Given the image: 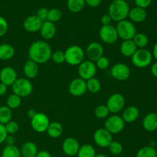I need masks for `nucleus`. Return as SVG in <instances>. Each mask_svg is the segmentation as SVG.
Here are the masks:
<instances>
[{
	"instance_id": "1",
	"label": "nucleus",
	"mask_w": 157,
	"mask_h": 157,
	"mask_svg": "<svg viewBox=\"0 0 157 157\" xmlns=\"http://www.w3.org/2000/svg\"><path fill=\"white\" fill-rule=\"evenodd\" d=\"M52 50L50 45L44 40H38L32 43L29 49V59L37 64H44L51 58Z\"/></svg>"
},
{
	"instance_id": "2",
	"label": "nucleus",
	"mask_w": 157,
	"mask_h": 157,
	"mask_svg": "<svg viewBox=\"0 0 157 157\" xmlns=\"http://www.w3.org/2000/svg\"><path fill=\"white\" fill-rule=\"evenodd\" d=\"M130 7L127 1L124 0H113L108 8V15L113 21L118 22L127 19L128 17Z\"/></svg>"
},
{
	"instance_id": "3",
	"label": "nucleus",
	"mask_w": 157,
	"mask_h": 157,
	"mask_svg": "<svg viewBox=\"0 0 157 157\" xmlns=\"http://www.w3.org/2000/svg\"><path fill=\"white\" fill-rule=\"evenodd\" d=\"M65 62L71 66H78L84 60L85 52L82 47L77 45L71 46L64 52Z\"/></svg>"
},
{
	"instance_id": "4",
	"label": "nucleus",
	"mask_w": 157,
	"mask_h": 157,
	"mask_svg": "<svg viewBox=\"0 0 157 157\" xmlns=\"http://www.w3.org/2000/svg\"><path fill=\"white\" fill-rule=\"evenodd\" d=\"M115 27L117 32L118 38H121L123 41L133 39L135 35L137 33L136 26L133 24V22L127 19L118 22Z\"/></svg>"
},
{
	"instance_id": "5",
	"label": "nucleus",
	"mask_w": 157,
	"mask_h": 157,
	"mask_svg": "<svg viewBox=\"0 0 157 157\" xmlns=\"http://www.w3.org/2000/svg\"><path fill=\"white\" fill-rule=\"evenodd\" d=\"M153 60V54L147 49H137L131 56L132 63L139 69L147 68L151 64Z\"/></svg>"
},
{
	"instance_id": "6",
	"label": "nucleus",
	"mask_w": 157,
	"mask_h": 157,
	"mask_svg": "<svg viewBox=\"0 0 157 157\" xmlns=\"http://www.w3.org/2000/svg\"><path fill=\"white\" fill-rule=\"evenodd\" d=\"M13 93L21 98H25L32 94L33 86L30 80L27 78H18L12 86Z\"/></svg>"
},
{
	"instance_id": "7",
	"label": "nucleus",
	"mask_w": 157,
	"mask_h": 157,
	"mask_svg": "<svg viewBox=\"0 0 157 157\" xmlns=\"http://www.w3.org/2000/svg\"><path fill=\"white\" fill-rule=\"evenodd\" d=\"M124 127H125V122L124 121L121 115H118L117 114L109 115L104 123V128L107 131H109L112 135L120 133L124 130Z\"/></svg>"
},
{
	"instance_id": "8",
	"label": "nucleus",
	"mask_w": 157,
	"mask_h": 157,
	"mask_svg": "<svg viewBox=\"0 0 157 157\" xmlns=\"http://www.w3.org/2000/svg\"><path fill=\"white\" fill-rule=\"evenodd\" d=\"M49 123V118L43 112H36V114L31 119V126L32 129L38 133L46 132Z\"/></svg>"
},
{
	"instance_id": "9",
	"label": "nucleus",
	"mask_w": 157,
	"mask_h": 157,
	"mask_svg": "<svg viewBox=\"0 0 157 157\" xmlns=\"http://www.w3.org/2000/svg\"><path fill=\"white\" fill-rule=\"evenodd\" d=\"M97 66L95 62L90 60H84L78 65V72L80 78L84 80H88L95 76L97 72Z\"/></svg>"
},
{
	"instance_id": "10",
	"label": "nucleus",
	"mask_w": 157,
	"mask_h": 157,
	"mask_svg": "<svg viewBox=\"0 0 157 157\" xmlns=\"http://www.w3.org/2000/svg\"><path fill=\"white\" fill-rule=\"evenodd\" d=\"M99 36L101 41L109 45L115 43L119 38L116 27L111 24L101 26L99 31Z\"/></svg>"
},
{
	"instance_id": "11",
	"label": "nucleus",
	"mask_w": 157,
	"mask_h": 157,
	"mask_svg": "<svg viewBox=\"0 0 157 157\" xmlns=\"http://www.w3.org/2000/svg\"><path fill=\"white\" fill-rule=\"evenodd\" d=\"M106 106L108 108L110 112L117 114L124 109L125 106V98L121 93H113L108 98Z\"/></svg>"
},
{
	"instance_id": "12",
	"label": "nucleus",
	"mask_w": 157,
	"mask_h": 157,
	"mask_svg": "<svg viewBox=\"0 0 157 157\" xmlns=\"http://www.w3.org/2000/svg\"><path fill=\"white\" fill-rule=\"evenodd\" d=\"M94 141L99 147L107 148L113 141V135L105 128H100L94 133Z\"/></svg>"
},
{
	"instance_id": "13",
	"label": "nucleus",
	"mask_w": 157,
	"mask_h": 157,
	"mask_svg": "<svg viewBox=\"0 0 157 157\" xmlns=\"http://www.w3.org/2000/svg\"><path fill=\"white\" fill-rule=\"evenodd\" d=\"M112 77L118 81H125L130 75V69L127 65L118 62L113 65L110 69Z\"/></svg>"
},
{
	"instance_id": "14",
	"label": "nucleus",
	"mask_w": 157,
	"mask_h": 157,
	"mask_svg": "<svg viewBox=\"0 0 157 157\" xmlns=\"http://www.w3.org/2000/svg\"><path fill=\"white\" fill-rule=\"evenodd\" d=\"M68 91L71 95L79 97L87 92V82L81 78H75L70 83Z\"/></svg>"
},
{
	"instance_id": "15",
	"label": "nucleus",
	"mask_w": 157,
	"mask_h": 157,
	"mask_svg": "<svg viewBox=\"0 0 157 157\" xmlns=\"http://www.w3.org/2000/svg\"><path fill=\"white\" fill-rule=\"evenodd\" d=\"M85 54L89 60L95 62L100 57L104 55V48L101 43L92 42L86 48Z\"/></svg>"
},
{
	"instance_id": "16",
	"label": "nucleus",
	"mask_w": 157,
	"mask_h": 157,
	"mask_svg": "<svg viewBox=\"0 0 157 157\" xmlns=\"http://www.w3.org/2000/svg\"><path fill=\"white\" fill-rule=\"evenodd\" d=\"M80 143L74 137H67L62 143V150L68 156H75L78 154L80 149Z\"/></svg>"
},
{
	"instance_id": "17",
	"label": "nucleus",
	"mask_w": 157,
	"mask_h": 157,
	"mask_svg": "<svg viewBox=\"0 0 157 157\" xmlns=\"http://www.w3.org/2000/svg\"><path fill=\"white\" fill-rule=\"evenodd\" d=\"M17 78L16 71L12 67L7 66L0 71V82L7 86H12Z\"/></svg>"
},
{
	"instance_id": "18",
	"label": "nucleus",
	"mask_w": 157,
	"mask_h": 157,
	"mask_svg": "<svg viewBox=\"0 0 157 157\" xmlns=\"http://www.w3.org/2000/svg\"><path fill=\"white\" fill-rule=\"evenodd\" d=\"M43 22L37 17L36 15L27 17L23 22V28L28 32H39Z\"/></svg>"
},
{
	"instance_id": "19",
	"label": "nucleus",
	"mask_w": 157,
	"mask_h": 157,
	"mask_svg": "<svg viewBox=\"0 0 157 157\" xmlns=\"http://www.w3.org/2000/svg\"><path fill=\"white\" fill-rule=\"evenodd\" d=\"M56 31L57 29L55 23L46 20V21L42 22L39 32L41 37L44 40H50L55 37V34H56Z\"/></svg>"
},
{
	"instance_id": "20",
	"label": "nucleus",
	"mask_w": 157,
	"mask_h": 157,
	"mask_svg": "<svg viewBox=\"0 0 157 157\" xmlns=\"http://www.w3.org/2000/svg\"><path fill=\"white\" fill-rule=\"evenodd\" d=\"M147 13L146 9L138 7V6L130 9V12L128 14V17L130 18V21L132 22L136 23L143 22L147 18Z\"/></svg>"
},
{
	"instance_id": "21",
	"label": "nucleus",
	"mask_w": 157,
	"mask_h": 157,
	"mask_svg": "<svg viewBox=\"0 0 157 157\" xmlns=\"http://www.w3.org/2000/svg\"><path fill=\"white\" fill-rule=\"evenodd\" d=\"M140 115V110L137 107L134 106H130L126 108L121 117L125 122V123H132L136 121Z\"/></svg>"
},
{
	"instance_id": "22",
	"label": "nucleus",
	"mask_w": 157,
	"mask_h": 157,
	"mask_svg": "<svg viewBox=\"0 0 157 157\" xmlns=\"http://www.w3.org/2000/svg\"><path fill=\"white\" fill-rule=\"evenodd\" d=\"M38 64L32 60L29 59L25 62L24 66H23V72L27 78H35L38 75L39 69H38Z\"/></svg>"
},
{
	"instance_id": "23",
	"label": "nucleus",
	"mask_w": 157,
	"mask_h": 157,
	"mask_svg": "<svg viewBox=\"0 0 157 157\" xmlns=\"http://www.w3.org/2000/svg\"><path fill=\"white\" fill-rule=\"evenodd\" d=\"M143 127L148 132H153L157 129V113L150 112L143 120Z\"/></svg>"
},
{
	"instance_id": "24",
	"label": "nucleus",
	"mask_w": 157,
	"mask_h": 157,
	"mask_svg": "<svg viewBox=\"0 0 157 157\" xmlns=\"http://www.w3.org/2000/svg\"><path fill=\"white\" fill-rule=\"evenodd\" d=\"M20 152L22 157H35L38 152V146L33 142H26L21 146Z\"/></svg>"
},
{
	"instance_id": "25",
	"label": "nucleus",
	"mask_w": 157,
	"mask_h": 157,
	"mask_svg": "<svg viewBox=\"0 0 157 157\" xmlns=\"http://www.w3.org/2000/svg\"><path fill=\"white\" fill-rule=\"evenodd\" d=\"M137 47L133 39L124 40L121 45V52L124 56L131 57L136 52Z\"/></svg>"
},
{
	"instance_id": "26",
	"label": "nucleus",
	"mask_w": 157,
	"mask_h": 157,
	"mask_svg": "<svg viewBox=\"0 0 157 157\" xmlns=\"http://www.w3.org/2000/svg\"><path fill=\"white\" fill-rule=\"evenodd\" d=\"M15 48L9 43H2L0 45V60L8 61L15 55Z\"/></svg>"
},
{
	"instance_id": "27",
	"label": "nucleus",
	"mask_w": 157,
	"mask_h": 157,
	"mask_svg": "<svg viewBox=\"0 0 157 157\" xmlns=\"http://www.w3.org/2000/svg\"><path fill=\"white\" fill-rule=\"evenodd\" d=\"M63 130L64 129H63L62 125L58 122L55 121L49 123L46 132L51 138L57 139L62 135Z\"/></svg>"
},
{
	"instance_id": "28",
	"label": "nucleus",
	"mask_w": 157,
	"mask_h": 157,
	"mask_svg": "<svg viewBox=\"0 0 157 157\" xmlns=\"http://www.w3.org/2000/svg\"><path fill=\"white\" fill-rule=\"evenodd\" d=\"M96 150L92 145L84 144L80 146L77 156L78 157H94L96 155Z\"/></svg>"
},
{
	"instance_id": "29",
	"label": "nucleus",
	"mask_w": 157,
	"mask_h": 157,
	"mask_svg": "<svg viewBox=\"0 0 157 157\" xmlns=\"http://www.w3.org/2000/svg\"><path fill=\"white\" fill-rule=\"evenodd\" d=\"M85 5L84 0H67V9L73 13H78L82 11Z\"/></svg>"
},
{
	"instance_id": "30",
	"label": "nucleus",
	"mask_w": 157,
	"mask_h": 157,
	"mask_svg": "<svg viewBox=\"0 0 157 157\" xmlns=\"http://www.w3.org/2000/svg\"><path fill=\"white\" fill-rule=\"evenodd\" d=\"M2 157H21V155L20 149L15 145H6L2 152Z\"/></svg>"
},
{
	"instance_id": "31",
	"label": "nucleus",
	"mask_w": 157,
	"mask_h": 157,
	"mask_svg": "<svg viewBox=\"0 0 157 157\" xmlns=\"http://www.w3.org/2000/svg\"><path fill=\"white\" fill-rule=\"evenodd\" d=\"M136 157H156V149L151 146H144L137 151Z\"/></svg>"
},
{
	"instance_id": "32",
	"label": "nucleus",
	"mask_w": 157,
	"mask_h": 157,
	"mask_svg": "<svg viewBox=\"0 0 157 157\" xmlns=\"http://www.w3.org/2000/svg\"><path fill=\"white\" fill-rule=\"evenodd\" d=\"M133 41L137 49H145L149 44V38L144 33H136L133 37Z\"/></svg>"
},
{
	"instance_id": "33",
	"label": "nucleus",
	"mask_w": 157,
	"mask_h": 157,
	"mask_svg": "<svg viewBox=\"0 0 157 157\" xmlns=\"http://www.w3.org/2000/svg\"><path fill=\"white\" fill-rule=\"evenodd\" d=\"M86 82H87V90L89 91L90 93H98L101 89V83L98 78L93 77Z\"/></svg>"
},
{
	"instance_id": "34",
	"label": "nucleus",
	"mask_w": 157,
	"mask_h": 157,
	"mask_svg": "<svg viewBox=\"0 0 157 157\" xmlns=\"http://www.w3.org/2000/svg\"><path fill=\"white\" fill-rule=\"evenodd\" d=\"M12 112L10 108L7 106H0V123L6 124L12 120Z\"/></svg>"
},
{
	"instance_id": "35",
	"label": "nucleus",
	"mask_w": 157,
	"mask_h": 157,
	"mask_svg": "<svg viewBox=\"0 0 157 157\" xmlns=\"http://www.w3.org/2000/svg\"><path fill=\"white\" fill-rule=\"evenodd\" d=\"M21 103V98L15 93H12L8 96L6 99V106L11 109H17Z\"/></svg>"
},
{
	"instance_id": "36",
	"label": "nucleus",
	"mask_w": 157,
	"mask_h": 157,
	"mask_svg": "<svg viewBox=\"0 0 157 157\" xmlns=\"http://www.w3.org/2000/svg\"><path fill=\"white\" fill-rule=\"evenodd\" d=\"M61 18H62V12L60 9H57V8H54V9L48 10V15L47 18L48 21L55 23L60 21Z\"/></svg>"
},
{
	"instance_id": "37",
	"label": "nucleus",
	"mask_w": 157,
	"mask_h": 157,
	"mask_svg": "<svg viewBox=\"0 0 157 157\" xmlns=\"http://www.w3.org/2000/svg\"><path fill=\"white\" fill-rule=\"evenodd\" d=\"M109 114L110 111L106 105H99L94 109V115L98 119H107Z\"/></svg>"
},
{
	"instance_id": "38",
	"label": "nucleus",
	"mask_w": 157,
	"mask_h": 157,
	"mask_svg": "<svg viewBox=\"0 0 157 157\" xmlns=\"http://www.w3.org/2000/svg\"><path fill=\"white\" fill-rule=\"evenodd\" d=\"M107 148L109 149V151H110V153L115 155H120L124 151V146H123V145L120 142L115 141V140H113Z\"/></svg>"
},
{
	"instance_id": "39",
	"label": "nucleus",
	"mask_w": 157,
	"mask_h": 157,
	"mask_svg": "<svg viewBox=\"0 0 157 157\" xmlns=\"http://www.w3.org/2000/svg\"><path fill=\"white\" fill-rule=\"evenodd\" d=\"M51 58L54 62L57 64H61V63L65 62V55H64V52L61 50H56L53 52L51 55Z\"/></svg>"
},
{
	"instance_id": "40",
	"label": "nucleus",
	"mask_w": 157,
	"mask_h": 157,
	"mask_svg": "<svg viewBox=\"0 0 157 157\" xmlns=\"http://www.w3.org/2000/svg\"><path fill=\"white\" fill-rule=\"evenodd\" d=\"M5 127H6V131H7V133L10 134V135L15 134L19 129V126H18V123L15 121H12V120L5 124Z\"/></svg>"
},
{
	"instance_id": "41",
	"label": "nucleus",
	"mask_w": 157,
	"mask_h": 157,
	"mask_svg": "<svg viewBox=\"0 0 157 157\" xmlns=\"http://www.w3.org/2000/svg\"><path fill=\"white\" fill-rule=\"evenodd\" d=\"M95 64H96L97 68L101 69V70H104V69H107L110 66V61H109L108 58H107L104 55H102L101 57H100L96 62H95Z\"/></svg>"
},
{
	"instance_id": "42",
	"label": "nucleus",
	"mask_w": 157,
	"mask_h": 157,
	"mask_svg": "<svg viewBox=\"0 0 157 157\" xmlns=\"http://www.w3.org/2000/svg\"><path fill=\"white\" fill-rule=\"evenodd\" d=\"M9 29V25L5 18L0 16V37L3 36L6 34Z\"/></svg>"
},
{
	"instance_id": "43",
	"label": "nucleus",
	"mask_w": 157,
	"mask_h": 157,
	"mask_svg": "<svg viewBox=\"0 0 157 157\" xmlns=\"http://www.w3.org/2000/svg\"><path fill=\"white\" fill-rule=\"evenodd\" d=\"M48 10L47 8L42 7L38 9V10L37 11L36 15L38 18L41 20L42 22H44L47 20L48 18Z\"/></svg>"
},
{
	"instance_id": "44",
	"label": "nucleus",
	"mask_w": 157,
	"mask_h": 157,
	"mask_svg": "<svg viewBox=\"0 0 157 157\" xmlns=\"http://www.w3.org/2000/svg\"><path fill=\"white\" fill-rule=\"evenodd\" d=\"M153 0H134L135 4L138 7L144 8V9H147V7L150 6Z\"/></svg>"
},
{
	"instance_id": "45",
	"label": "nucleus",
	"mask_w": 157,
	"mask_h": 157,
	"mask_svg": "<svg viewBox=\"0 0 157 157\" xmlns=\"http://www.w3.org/2000/svg\"><path fill=\"white\" fill-rule=\"evenodd\" d=\"M7 135L8 133L6 129V127H5V125L0 123V144L5 143Z\"/></svg>"
},
{
	"instance_id": "46",
	"label": "nucleus",
	"mask_w": 157,
	"mask_h": 157,
	"mask_svg": "<svg viewBox=\"0 0 157 157\" xmlns=\"http://www.w3.org/2000/svg\"><path fill=\"white\" fill-rule=\"evenodd\" d=\"M112 21H113V20H112L111 17L108 15V13L102 15L101 18V24H102V26L111 24Z\"/></svg>"
},
{
	"instance_id": "47",
	"label": "nucleus",
	"mask_w": 157,
	"mask_h": 157,
	"mask_svg": "<svg viewBox=\"0 0 157 157\" xmlns=\"http://www.w3.org/2000/svg\"><path fill=\"white\" fill-rule=\"evenodd\" d=\"M84 2H85V4H87V6H90L92 8H95L101 5L102 0H84Z\"/></svg>"
},
{
	"instance_id": "48",
	"label": "nucleus",
	"mask_w": 157,
	"mask_h": 157,
	"mask_svg": "<svg viewBox=\"0 0 157 157\" xmlns=\"http://www.w3.org/2000/svg\"><path fill=\"white\" fill-rule=\"evenodd\" d=\"M5 143H6V145H8V146L15 145V136H14V135H10V134H8Z\"/></svg>"
},
{
	"instance_id": "49",
	"label": "nucleus",
	"mask_w": 157,
	"mask_h": 157,
	"mask_svg": "<svg viewBox=\"0 0 157 157\" xmlns=\"http://www.w3.org/2000/svg\"><path fill=\"white\" fill-rule=\"evenodd\" d=\"M35 157H52V154L47 150H41L38 151Z\"/></svg>"
},
{
	"instance_id": "50",
	"label": "nucleus",
	"mask_w": 157,
	"mask_h": 157,
	"mask_svg": "<svg viewBox=\"0 0 157 157\" xmlns=\"http://www.w3.org/2000/svg\"><path fill=\"white\" fill-rule=\"evenodd\" d=\"M7 88L8 86L6 85H5L4 83H1L0 82V96H2L7 92Z\"/></svg>"
},
{
	"instance_id": "51",
	"label": "nucleus",
	"mask_w": 157,
	"mask_h": 157,
	"mask_svg": "<svg viewBox=\"0 0 157 157\" xmlns=\"http://www.w3.org/2000/svg\"><path fill=\"white\" fill-rule=\"evenodd\" d=\"M151 73L154 77L157 78V61L153 63L151 66Z\"/></svg>"
},
{
	"instance_id": "52",
	"label": "nucleus",
	"mask_w": 157,
	"mask_h": 157,
	"mask_svg": "<svg viewBox=\"0 0 157 157\" xmlns=\"http://www.w3.org/2000/svg\"><path fill=\"white\" fill-rule=\"evenodd\" d=\"M152 54H153V57H154L155 59L157 61V42L154 45V46H153V52H152Z\"/></svg>"
},
{
	"instance_id": "53",
	"label": "nucleus",
	"mask_w": 157,
	"mask_h": 157,
	"mask_svg": "<svg viewBox=\"0 0 157 157\" xmlns=\"http://www.w3.org/2000/svg\"><path fill=\"white\" fill-rule=\"evenodd\" d=\"M35 114H36V112H35V111L33 109H29V110L28 111V112H27V115H28V116H29V118H31V119H32V117H33L34 115H35Z\"/></svg>"
},
{
	"instance_id": "54",
	"label": "nucleus",
	"mask_w": 157,
	"mask_h": 157,
	"mask_svg": "<svg viewBox=\"0 0 157 157\" xmlns=\"http://www.w3.org/2000/svg\"><path fill=\"white\" fill-rule=\"evenodd\" d=\"M94 157H108L107 155L105 154H103V153H100V154H96Z\"/></svg>"
},
{
	"instance_id": "55",
	"label": "nucleus",
	"mask_w": 157,
	"mask_h": 157,
	"mask_svg": "<svg viewBox=\"0 0 157 157\" xmlns=\"http://www.w3.org/2000/svg\"><path fill=\"white\" fill-rule=\"evenodd\" d=\"M156 157H157V149H156Z\"/></svg>"
},
{
	"instance_id": "56",
	"label": "nucleus",
	"mask_w": 157,
	"mask_h": 157,
	"mask_svg": "<svg viewBox=\"0 0 157 157\" xmlns=\"http://www.w3.org/2000/svg\"><path fill=\"white\" fill-rule=\"evenodd\" d=\"M124 1H127V0H124Z\"/></svg>"
}]
</instances>
